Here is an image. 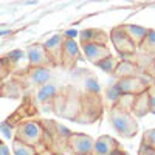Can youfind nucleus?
<instances>
[{
  "label": "nucleus",
  "mask_w": 155,
  "mask_h": 155,
  "mask_svg": "<svg viewBox=\"0 0 155 155\" xmlns=\"http://www.w3.org/2000/svg\"><path fill=\"white\" fill-rule=\"evenodd\" d=\"M78 34H79V33H78L74 28H73V30H67V31H65V37H67V39H73V41H74V37H76Z\"/></svg>",
  "instance_id": "26"
},
{
  "label": "nucleus",
  "mask_w": 155,
  "mask_h": 155,
  "mask_svg": "<svg viewBox=\"0 0 155 155\" xmlns=\"http://www.w3.org/2000/svg\"><path fill=\"white\" fill-rule=\"evenodd\" d=\"M134 112L138 116H143L147 112H150V95L147 92H143L140 96H137L134 99Z\"/></svg>",
  "instance_id": "8"
},
{
  "label": "nucleus",
  "mask_w": 155,
  "mask_h": 155,
  "mask_svg": "<svg viewBox=\"0 0 155 155\" xmlns=\"http://www.w3.org/2000/svg\"><path fill=\"white\" fill-rule=\"evenodd\" d=\"M146 41H147V44H149L150 47H153V48H155V31H153V30H149Z\"/></svg>",
  "instance_id": "24"
},
{
  "label": "nucleus",
  "mask_w": 155,
  "mask_h": 155,
  "mask_svg": "<svg viewBox=\"0 0 155 155\" xmlns=\"http://www.w3.org/2000/svg\"><path fill=\"white\" fill-rule=\"evenodd\" d=\"M115 71H116V74H118V76L123 74V78H129L135 71V65H134L132 62H129V61H124V62L120 64V65H116Z\"/></svg>",
  "instance_id": "13"
},
{
  "label": "nucleus",
  "mask_w": 155,
  "mask_h": 155,
  "mask_svg": "<svg viewBox=\"0 0 155 155\" xmlns=\"http://www.w3.org/2000/svg\"><path fill=\"white\" fill-rule=\"evenodd\" d=\"M112 42L116 47V50L120 51V54L123 58H126L127 54L134 53V41L127 36V33L123 28H115L110 34Z\"/></svg>",
  "instance_id": "2"
},
{
  "label": "nucleus",
  "mask_w": 155,
  "mask_h": 155,
  "mask_svg": "<svg viewBox=\"0 0 155 155\" xmlns=\"http://www.w3.org/2000/svg\"><path fill=\"white\" fill-rule=\"evenodd\" d=\"M116 84H118V87L121 88V92L124 95H132V93L138 92V90H141V85H143L140 81V78H134V76L123 78Z\"/></svg>",
  "instance_id": "7"
},
{
  "label": "nucleus",
  "mask_w": 155,
  "mask_h": 155,
  "mask_svg": "<svg viewBox=\"0 0 155 155\" xmlns=\"http://www.w3.org/2000/svg\"><path fill=\"white\" fill-rule=\"evenodd\" d=\"M110 155H126V153H124L121 149H115L113 152H110Z\"/></svg>",
  "instance_id": "29"
},
{
  "label": "nucleus",
  "mask_w": 155,
  "mask_h": 155,
  "mask_svg": "<svg viewBox=\"0 0 155 155\" xmlns=\"http://www.w3.org/2000/svg\"><path fill=\"white\" fill-rule=\"evenodd\" d=\"M152 113H153V115H155V112H152Z\"/></svg>",
  "instance_id": "32"
},
{
  "label": "nucleus",
  "mask_w": 155,
  "mask_h": 155,
  "mask_svg": "<svg viewBox=\"0 0 155 155\" xmlns=\"http://www.w3.org/2000/svg\"><path fill=\"white\" fill-rule=\"evenodd\" d=\"M14 155H36V150L33 146H28L22 143L20 140L14 141Z\"/></svg>",
  "instance_id": "12"
},
{
  "label": "nucleus",
  "mask_w": 155,
  "mask_h": 155,
  "mask_svg": "<svg viewBox=\"0 0 155 155\" xmlns=\"http://www.w3.org/2000/svg\"><path fill=\"white\" fill-rule=\"evenodd\" d=\"M127 36L132 39L134 42H141V41H144V39L147 37V33L149 30L143 28V27H138V25H126V27H121Z\"/></svg>",
  "instance_id": "9"
},
{
  "label": "nucleus",
  "mask_w": 155,
  "mask_h": 155,
  "mask_svg": "<svg viewBox=\"0 0 155 155\" xmlns=\"http://www.w3.org/2000/svg\"><path fill=\"white\" fill-rule=\"evenodd\" d=\"M144 141H147V143L155 149V129H152V130L146 132V135H144Z\"/></svg>",
  "instance_id": "23"
},
{
  "label": "nucleus",
  "mask_w": 155,
  "mask_h": 155,
  "mask_svg": "<svg viewBox=\"0 0 155 155\" xmlns=\"http://www.w3.org/2000/svg\"><path fill=\"white\" fill-rule=\"evenodd\" d=\"M8 34H12V31H9V30H2V36H3V37L8 36Z\"/></svg>",
  "instance_id": "30"
},
{
  "label": "nucleus",
  "mask_w": 155,
  "mask_h": 155,
  "mask_svg": "<svg viewBox=\"0 0 155 155\" xmlns=\"http://www.w3.org/2000/svg\"><path fill=\"white\" fill-rule=\"evenodd\" d=\"M116 146H118V144L113 141V138L104 135V137L98 138V141L95 143V146H93V153H95V155H110V152H113L115 149H118Z\"/></svg>",
  "instance_id": "6"
},
{
  "label": "nucleus",
  "mask_w": 155,
  "mask_h": 155,
  "mask_svg": "<svg viewBox=\"0 0 155 155\" xmlns=\"http://www.w3.org/2000/svg\"><path fill=\"white\" fill-rule=\"evenodd\" d=\"M8 58L12 62H17V61L23 59V51L22 50H12V51H9V53H8Z\"/></svg>",
  "instance_id": "22"
},
{
  "label": "nucleus",
  "mask_w": 155,
  "mask_h": 155,
  "mask_svg": "<svg viewBox=\"0 0 155 155\" xmlns=\"http://www.w3.org/2000/svg\"><path fill=\"white\" fill-rule=\"evenodd\" d=\"M2 134H3V137L6 140H11L12 138V126L9 123H6V121L2 123Z\"/></svg>",
  "instance_id": "21"
},
{
  "label": "nucleus",
  "mask_w": 155,
  "mask_h": 155,
  "mask_svg": "<svg viewBox=\"0 0 155 155\" xmlns=\"http://www.w3.org/2000/svg\"><path fill=\"white\" fill-rule=\"evenodd\" d=\"M70 146L74 149L78 153H88L90 150H93V140L84 135V134H73L70 137Z\"/></svg>",
  "instance_id": "4"
},
{
  "label": "nucleus",
  "mask_w": 155,
  "mask_h": 155,
  "mask_svg": "<svg viewBox=\"0 0 155 155\" xmlns=\"http://www.w3.org/2000/svg\"><path fill=\"white\" fill-rule=\"evenodd\" d=\"M140 155H155V149L149 143L143 141V143H141V147H140Z\"/></svg>",
  "instance_id": "20"
},
{
  "label": "nucleus",
  "mask_w": 155,
  "mask_h": 155,
  "mask_svg": "<svg viewBox=\"0 0 155 155\" xmlns=\"http://www.w3.org/2000/svg\"><path fill=\"white\" fill-rule=\"evenodd\" d=\"M20 141H27V143H34L41 138V134H42V129H41V124L37 123H25L22 127H20Z\"/></svg>",
  "instance_id": "5"
},
{
  "label": "nucleus",
  "mask_w": 155,
  "mask_h": 155,
  "mask_svg": "<svg viewBox=\"0 0 155 155\" xmlns=\"http://www.w3.org/2000/svg\"><path fill=\"white\" fill-rule=\"evenodd\" d=\"M62 44V36L61 34H56V36H53V37H50L48 41L45 42V48L47 50H53V48H56V47H59Z\"/></svg>",
  "instance_id": "19"
},
{
  "label": "nucleus",
  "mask_w": 155,
  "mask_h": 155,
  "mask_svg": "<svg viewBox=\"0 0 155 155\" xmlns=\"http://www.w3.org/2000/svg\"><path fill=\"white\" fill-rule=\"evenodd\" d=\"M84 53H85V56H87L90 61L95 62V64L110 56V51L107 50V47H104L102 44H98V42L85 44V45H84Z\"/></svg>",
  "instance_id": "3"
},
{
  "label": "nucleus",
  "mask_w": 155,
  "mask_h": 155,
  "mask_svg": "<svg viewBox=\"0 0 155 155\" xmlns=\"http://www.w3.org/2000/svg\"><path fill=\"white\" fill-rule=\"evenodd\" d=\"M58 129H59V132H62V137H65V138H70V137H71V132L68 130L67 127H64V126H58Z\"/></svg>",
  "instance_id": "25"
},
{
  "label": "nucleus",
  "mask_w": 155,
  "mask_h": 155,
  "mask_svg": "<svg viewBox=\"0 0 155 155\" xmlns=\"http://www.w3.org/2000/svg\"><path fill=\"white\" fill-rule=\"evenodd\" d=\"M78 155H85V153H78Z\"/></svg>",
  "instance_id": "31"
},
{
  "label": "nucleus",
  "mask_w": 155,
  "mask_h": 155,
  "mask_svg": "<svg viewBox=\"0 0 155 155\" xmlns=\"http://www.w3.org/2000/svg\"><path fill=\"white\" fill-rule=\"evenodd\" d=\"M123 96H124V93L121 92V88L118 87V84L109 85V88H107V99H109V101L116 102V101H120Z\"/></svg>",
  "instance_id": "15"
},
{
  "label": "nucleus",
  "mask_w": 155,
  "mask_h": 155,
  "mask_svg": "<svg viewBox=\"0 0 155 155\" xmlns=\"http://www.w3.org/2000/svg\"><path fill=\"white\" fill-rule=\"evenodd\" d=\"M150 112H155V93L150 95Z\"/></svg>",
  "instance_id": "28"
},
{
  "label": "nucleus",
  "mask_w": 155,
  "mask_h": 155,
  "mask_svg": "<svg viewBox=\"0 0 155 155\" xmlns=\"http://www.w3.org/2000/svg\"><path fill=\"white\" fill-rule=\"evenodd\" d=\"M64 50H65V54H68L70 58L79 54V48H78V44L73 41V39H67L65 44H64Z\"/></svg>",
  "instance_id": "17"
},
{
  "label": "nucleus",
  "mask_w": 155,
  "mask_h": 155,
  "mask_svg": "<svg viewBox=\"0 0 155 155\" xmlns=\"http://www.w3.org/2000/svg\"><path fill=\"white\" fill-rule=\"evenodd\" d=\"M85 90H88L90 93H99L101 92V85L98 82V79H95V78H87L85 79Z\"/></svg>",
  "instance_id": "18"
},
{
  "label": "nucleus",
  "mask_w": 155,
  "mask_h": 155,
  "mask_svg": "<svg viewBox=\"0 0 155 155\" xmlns=\"http://www.w3.org/2000/svg\"><path fill=\"white\" fill-rule=\"evenodd\" d=\"M56 95V87L53 84H45L42 85V88L37 93V99L39 101H47L48 98H53Z\"/></svg>",
  "instance_id": "14"
},
{
  "label": "nucleus",
  "mask_w": 155,
  "mask_h": 155,
  "mask_svg": "<svg viewBox=\"0 0 155 155\" xmlns=\"http://www.w3.org/2000/svg\"><path fill=\"white\" fill-rule=\"evenodd\" d=\"M31 78H33V81H34L36 84H42V85H45V82H48V79H50V71L45 70V68L37 67V68L33 70Z\"/></svg>",
  "instance_id": "11"
},
{
  "label": "nucleus",
  "mask_w": 155,
  "mask_h": 155,
  "mask_svg": "<svg viewBox=\"0 0 155 155\" xmlns=\"http://www.w3.org/2000/svg\"><path fill=\"white\" fill-rule=\"evenodd\" d=\"M95 65H96V67H99L102 71H106V73L115 71V68H116V64H115V61H113V58H112V56H109V58H106V59H102V61L96 62Z\"/></svg>",
  "instance_id": "16"
},
{
  "label": "nucleus",
  "mask_w": 155,
  "mask_h": 155,
  "mask_svg": "<svg viewBox=\"0 0 155 155\" xmlns=\"http://www.w3.org/2000/svg\"><path fill=\"white\" fill-rule=\"evenodd\" d=\"M110 121L113 129L121 135L132 137L134 132H137V123L132 120L130 115H127L123 110H113L110 115Z\"/></svg>",
  "instance_id": "1"
},
{
  "label": "nucleus",
  "mask_w": 155,
  "mask_h": 155,
  "mask_svg": "<svg viewBox=\"0 0 155 155\" xmlns=\"http://www.w3.org/2000/svg\"><path fill=\"white\" fill-rule=\"evenodd\" d=\"M0 155H9V150H8V146L5 143L0 144Z\"/></svg>",
  "instance_id": "27"
},
{
  "label": "nucleus",
  "mask_w": 155,
  "mask_h": 155,
  "mask_svg": "<svg viewBox=\"0 0 155 155\" xmlns=\"http://www.w3.org/2000/svg\"><path fill=\"white\" fill-rule=\"evenodd\" d=\"M28 59H30V64L33 65H39L41 62L45 61V50L41 47V45H33L28 48Z\"/></svg>",
  "instance_id": "10"
}]
</instances>
